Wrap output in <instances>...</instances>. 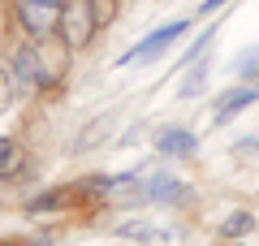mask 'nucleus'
I'll return each mask as SVG.
<instances>
[{
	"instance_id": "nucleus-20",
	"label": "nucleus",
	"mask_w": 259,
	"mask_h": 246,
	"mask_svg": "<svg viewBox=\"0 0 259 246\" xmlns=\"http://www.w3.org/2000/svg\"><path fill=\"white\" fill-rule=\"evenodd\" d=\"M30 246H52V237H35V242H30Z\"/></svg>"
},
{
	"instance_id": "nucleus-15",
	"label": "nucleus",
	"mask_w": 259,
	"mask_h": 246,
	"mask_svg": "<svg viewBox=\"0 0 259 246\" xmlns=\"http://www.w3.org/2000/svg\"><path fill=\"white\" fill-rule=\"evenodd\" d=\"M13 73H9V61L0 56V112H9V104H13Z\"/></svg>"
},
{
	"instance_id": "nucleus-16",
	"label": "nucleus",
	"mask_w": 259,
	"mask_h": 246,
	"mask_svg": "<svg viewBox=\"0 0 259 246\" xmlns=\"http://www.w3.org/2000/svg\"><path fill=\"white\" fill-rule=\"evenodd\" d=\"M212 39H216V26H207L203 35H199V39H194V44H190V52H186V61H182V65H194V61H199V56L207 52V48H212Z\"/></svg>"
},
{
	"instance_id": "nucleus-10",
	"label": "nucleus",
	"mask_w": 259,
	"mask_h": 246,
	"mask_svg": "<svg viewBox=\"0 0 259 246\" xmlns=\"http://www.w3.org/2000/svg\"><path fill=\"white\" fill-rule=\"evenodd\" d=\"M69 194H74V190H44V194H35V199L26 203V212H30V216H44V212H61L65 203H69Z\"/></svg>"
},
{
	"instance_id": "nucleus-7",
	"label": "nucleus",
	"mask_w": 259,
	"mask_h": 246,
	"mask_svg": "<svg viewBox=\"0 0 259 246\" xmlns=\"http://www.w3.org/2000/svg\"><path fill=\"white\" fill-rule=\"evenodd\" d=\"M117 237H121V242H143V246H164L173 233H168L164 225H147V220H125V225H117Z\"/></svg>"
},
{
	"instance_id": "nucleus-3",
	"label": "nucleus",
	"mask_w": 259,
	"mask_h": 246,
	"mask_svg": "<svg viewBox=\"0 0 259 246\" xmlns=\"http://www.w3.org/2000/svg\"><path fill=\"white\" fill-rule=\"evenodd\" d=\"M9 73H13V91H18L22 100L44 91V69H39V52H35V44L18 48V52L9 56Z\"/></svg>"
},
{
	"instance_id": "nucleus-12",
	"label": "nucleus",
	"mask_w": 259,
	"mask_h": 246,
	"mask_svg": "<svg viewBox=\"0 0 259 246\" xmlns=\"http://www.w3.org/2000/svg\"><path fill=\"white\" fill-rule=\"evenodd\" d=\"M250 229H255V216H250V212H233V216H225L221 237H225V242H238V237H246Z\"/></svg>"
},
{
	"instance_id": "nucleus-19",
	"label": "nucleus",
	"mask_w": 259,
	"mask_h": 246,
	"mask_svg": "<svg viewBox=\"0 0 259 246\" xmlns=\"http://www.w3.org/2000/svg\"><path fill=\"white\" fill-rule=\"evenodd\" d=\"M242 151H259V138H250V143H242Z\"/></svg>"
},
{
	"instance_id": "nucleus-21",
	"label": "nucleus",
	"mask_w": 259,
	"mask_h": 246,
	"mask_svg": "<svg viewBox=\"0 0 259 246\" xmlns=\"http://www.w3.org/2000/svg\"><path fill=\"white\" fill-rule=\"evenodd\" d=\"M5 246H22V242H5Z\"/></svg>"
},
{
	"instance_id": "nucleus-4",
	"label": "nucleus",
	"mask_w": 259,
	"mask_h": 246,
	"mask_svg": "<svg viewBox=\"0 0 259 246\" xmlns=\"http://www.w3.org/2000/svg\"><path fill=\"white\" fill-rule=\"evenodd\" d=\"M186 26H190V22H168V26H156L147 39H139V44L130 48L125 56H121V65H134V61H147V56H160L164 48H173V44H177V35H182Z\"/></svg>"
},
{
	"instance_id": "nucleus-13",
	"label": "nucleus",
	"mask_w": 259,
	"mask_h": 246,
	"mask_svg": "<svg viewBox=\"0 0 259 246\" xmlns=\"http://www.w3.org/2000/svg\"><path fill=\"white\" fill-rule=\"evenodd\" d=\"M203 82H207V65H203V61L186 65V78H182V87H177V95H182V100H190V95L203 91Z\"/></svg>"
},
{
	"instance_id": "nucleus-9",
	"label": "nucleus",
	"mask_w": 259,
	"mask_h": 246,
	"mask_svg": "<svg viewBox=\"0 0 259 246\" xmlns=\"http://www.w3.org/2000/svg\"><path fill=\"white\" fill-rule=\"evenodd\" d=\"M112 121H117V117H112V112H104V117H95L91 126H87L82 134H78L74 151H87V147H100V143H104V134H108V130H112Z\"/></svg>"
},
{
	"instance_id": "nucleus-5",
	"label": "nucleus",
	"mask_w": 259,
	"mask_h": 246,
	"mask_svg": "<svg viewBox=\"0 0 259 246\" xmlns=\"http://www.w3.org/2000/svg\"><path fill=\"white\" fill-rule=\"evenodd\" d=\"M143 190H147V203H156V208H173V203H186V199H190V186H182L177 177H168V173L147 177Z\"/></svg>"
},
{
	"instance_id": "nucleus-22",
	"label": "nucleus",
	"mask_w": 259,
	"mask_h": 246,
	"mask_svg": "<svg viewBox=\"0 0 259 246\" xmlns=\"http://www.w3.org/2000/svg\"><path fill=\"white\" fill-rule=\"evenodd\" d=\"M52 5H65V0H52Z\"/></svg>"
},
{
	"instance_id": "nucleus-1",
	"label": "nucleus",
	"mask_w": 259,
	"mask_h": 246,
	"mask_svg": "<svg viewBox=\"0 0 259 246\" xmlns=\"http://www.w3.org/2000/svg\"><path fill=\"white\" fill-rule=\"evenodd\" d=\"M95 30H100V22H95L91 0H65L61 5V30H56V35L69 44V52H82L95 39Z\"/></svg>"
},
{
	"instance_id": "nucleus-6",
	"label": "nucleus",
	"mask_w": 259,
	"mask_h": 246,
	"mask_svg": "<svg viewBox=\"0 0 259 246\" xmlns=\"http://www.w3.org/2000/svg\"><path fill=\"white\" fill-rule=\"evenodd\" d=\"M246 104H259V87H233V91H225L221 100H216V108H212V126L233 121Z\"/></svg>"
},
{
	"instance_id": "nucleus-8",
	"label": "nucleus",
	"mask_w": 259,
	"mask_h": 246,
	"mask_svg": "<svg viewBox=\"0 0 259 246\" xmlns=\"http://www.w3.org/2000/svg\"><path fill=\"white\" fill-rule=\"evenodd\" d=\"M156 151L160 155H177V160H190L194 151H199V138L190 134V130H164V134H156Z\"/></svg>"
},
{
	"instance_id": "nucleus-14",
	"label": "nucleus",
	"mask_w": 259,
	"mask_h": 246,
	"mask_svg": "<svg viewBox=\"0 0 259 246\" xmlns=\"http://www.w3.org/2000/svg\"><path fill=\"white\" fill-rule=\"evenodd\" d=\"M233 73H242V78H255V73H259V44H250V48H242V52H238Z\"/></svg>"
},
{
	"instance_id": "nucleus-2",
	"label": "nucleus",
	"mask_w": 259,
	"mask_h": 246,
	"mask_svg": "<svg viewBox=\"0 0 259 246\" xmlns=\"http://www.w3.org/2000/svg\"><path fill=\"white\" fill-rule=\"evenodd\" d=\"M13 13H18V26L30 35V44L52 39L61 30V5L52 0H13Z\"/></svg>"
},
{
	"instance_id": "nucleus-11",
	"label": "nucleus",
	"mask_w": 259,
	"mask_h": 246,
	"mask_svg": "<svg viewBox=\"0 0 259 246\" xmlns=\"http://www.w3.org/2000/svg\"><path fill=\"white\" fill-rule=\"evenodd\" d=\"M22 147L13 143V138H0V177L9 182V177H22Z\"/></svg>"
},
{
	"instance_id": "nucleus-18",
	"label": "nucleus",
	"mask_w": 259,
	"mask_h": 246,
	"mask_svg": "<svg viewBox=\"0 0 259 246\" xmlns=\"http://www.w3.org/2000/svg\"><path fill=\"white\" fill-rule=\"evenodd\" d=\"M225 5H229V0H203V5H199V13H216V9H225Z\"/></svg>"
},
{
	"instance_id": "nucleus-17",
	"label": "nucleus",
	"mask_w": 259,
	"mask_h": 246,
	"mask_svg": "<svg viewBox=\"0 0 259 246\" xmlns=\"http://www.w3.org/2000/svg\"><path fill=\"white\" fill-rule=\"evenodd\" d=\"M91 5H95V22H100V30L117 18V0H91Z\"/></svg>"
}]
</instances>
